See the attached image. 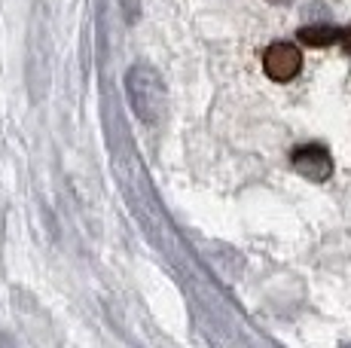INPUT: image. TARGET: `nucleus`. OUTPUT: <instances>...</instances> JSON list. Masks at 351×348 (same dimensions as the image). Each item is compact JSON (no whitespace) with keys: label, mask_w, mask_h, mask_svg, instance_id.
Wrapping results in <instances>:
<instances>
[{"label":"nucleus","mask_w":351,"mask_h":348,"mask_svg":"<svg viewBox=\"0 0 351 348\" xmlns=\"http://www.w3.org/2000/svg\"><path fill=\"white\" fill-rule=\"evenodd\" d=\"M125 98L134 116L144 123H156L165 110V83L150 64H134L125 73Z\"/></svg>","instance_id":"1"},{"label":"nucleus","mask_w":351,"mask_h":348,"mask_svg":"<svg viewBox=\"0 0 351 348\" xmlns=\"http://www.w3.org/2000/svg\"><path fill=\"white\" fill-rule=\"evenodd\" d=\"M302 68V52L296 43H272L263 55V71L275 79V83H287Z\"/></svg>","instance_id":"2"},{"label":"nucleus","mask_w":351,"mask_h":348,"mask_svg":"<svg viewBox=\"0 0 351 348\" xmlns=\"http://www.w3.org/2000/svg\"><path fill=\"white\" fill-rule=\"evenodd\" d=\"M290 162H293V169L300 171L302 177L315 180V184H324V180H330V174H333V159H330V153L318 144L296 147Z\"/></svg>","instance_id":"3"},{"label":"nucleus","mask_w":351,"mask_h":348,"mask_svg":"<svg viewBox=\"0 0 351 348\" xmlns=\"http://www.w3.org/2000/svg\"><path fill=\"white\" fill-rule=\"evenodd\" d=\"M300 40L308 46H330V43H339L346 40V31L339 28H330V25H312V28H302Z\"/></svg>","instance_id":"4"},{"label":"nucleus","mask_w":351,"mask_h":348,"mask_svg":"<svg viewBox=\"0 0 351 348\" xmlns=\"http://www.w3.org/2000/svg\"><path fill=\"white\" fill-rule=\"evenodd\" d=\"M0 348H16V339H12L10 333H3V330H0Z\"/></svg>","instance_id":"5"},{"label":"nucleus","mask_w":351,"mask_h":348,"mask_svg":"<svg viewBox=\"0 0 351 348\" xmlns=\"http://www.w3.org/2000/svg\"><path fill=\"white\" fill-rule=\"evenodd\" d=\"M269 3H285V0H269Z\"/></svg>","instance_id":"6"},{"label":"nucleus","mask_w":351,"mask_h":348,"mask_svg":"<svg viewBox=\"0 0 351 348\" xmlns=\"http://www.w3.org/2000/svg\"><path fill=\"white\" fill-rule=\"evenodd\" d=\"M342 348H351V343H346V345H342Z\"/></svg>","instance_id":"7"}]
</instances>
